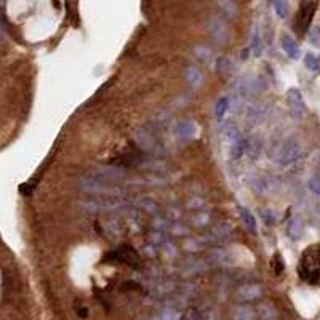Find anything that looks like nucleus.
Masks as SVG:
<instances>
[{
    "mask_svg": "<svg viewBox=\"0 0 320 320\" xmlns=\"http://www.w3.org/2000/svg\"><path fill=\"white\" fill-rule=\"evenodd\" d=\"M274 10H275V14H277L279 18L285 20L288 16V13H290V5L288 2H285V0H277V2H274Z\"/></svg>",
    "mask_w": 320,
    "mask_h": 320,
    "instance_id": "obj_10",
    "label": "nucleus"
},
{
    "mask_svg": "<svg viewBox=\"0 0 320 320\" xmlns=\"http://www.w3.org/2000/svg\"><path fill=\"white\" fill-rule=\"evenodd\" d=\"M176 133L183 138H189V136H194L195 133V125L189 120H183L176 125Z\"/></svg>",
    "mask_w": 320,
    "mask_h": 320,
    "instance_id": "obj_8",
    "label": "nucleus"
},
{
    "mask_svg": "<svg viewBox=\"0 0 320 320\" xmlns=\"http://www.w3.org/2000/svg\"><path fill=\"white\" fill-rule=\"evenodd\" d=\"M298 274L301 280L308 282L311 285L320 283V245H311L303 252L299 264H298Z\"/></svg>",
    "mask_w": 320,
    "mask_h": 320,
    "instance_id": "obj_1",
    "label": "nucleus"
},
{
    "mask_svg": "<svg viewBox=\"0 0 320 320\" xmlns=\"http://www.w3.org/2000/svg\"><path fill=\"white\" fill-rule=\"evenodd\" d=\"M301 154V146L299 143L293 138H290L288 141H285L282 144V148L279 151V155H277V162L287 165V164H292L293 160H296Z\"/></svg>",
    "mask_w": 320,
    "mask_h": 320,
    "instance_id": "obj_3",
    "label": "nucleus"
},
{
    "mask_svg": "<svg viewBox=\"0 0 320 320\" xmlns=\"http://www.w3.org/2000/svg\"><path fill=\"white\" fill-rule=\"evenodd\" d=\"M287 232H288L290 239H293V240H298V239H301L303 232H304V224H303V221L299 220V218H293V220L290 221Z\"/></svg>",
    "mask_w": 320,
    "mask_h": 320,
    "instance_id": "obj_7",
    "label": "nucleus"
},
{
    "mask_svg": "<svg viewBox=\"0 0 320 320\" xmlns=\"http://www.w3.org/2000/svg\"><path fill=\"white\" fill-rule=\"evenodd\" d=\"M234 320H253V312L248 308H239L234 315Z\"/></svg>",
    "mask_w": 320,
    "mask_h": 320,
    "instance_id": "obj_15",
    "label": "nucleus"
},
{
    "mask_svg": "<svg viewBox=\"0 0 320 320\" xmlns=\"http://www.w3.org/2000/svg\"><path fill=\"white\" fill-rule=\"evenodd\" d=\"M229 109V99L227 98H220L216 101V104H215V115H216V119H221L223 115L226 114V111Z\"/></svg>",
    "mask_w": 320,
    "mask_h": 320,
    "instance_id": "obj_12",
    "label": "nucleus"
},
{
    "mask_svg": "<svg viewBox=\"0 0 320 320\" xmlns=\"http://www.w3.org/2000/svg\"><path fill=\"white\" fill-rule=\"evenodd\" d=\"M240 216H242V220H243L245 226L248 227L252 232H255V230H256V220H255V216L252 215V211H248L245 207H242V208H240Z\"/></svg>",
    "mask_w": 320,
    "mask_h": 320,
    "instance_id": "obj_9",
    "label": "nucleus"
},
{
    "mask_svg": "<svg viewBox=\"0 0 320 320\" xmlns=\"http://www.w3.org/2000/svg\"><path fill=\"white\" fill-rule=\"evenodd\" d=\"M187 74H189V82H191L192 85H197L200 80H202V77H200V74L195 70V69H189L187 70Z\"/></svg>",
    "mask_w": 320,
    "mask_h": 320,
    "instance_id": "obj_19",
    "label": "nucleus"
},
{
    "mask_svg": "<svg viewBox=\"0 0 320 320\" xmlns=\"http://www.w3.org/2000/svg\"><path fill=\"white\" fill-rule=\"evenodd\" d=\"M272 268H274V272H275V275H280L282 272H283V269H285V263H283V258H282V255L280 253H275L274 256H272Z\"/></svg>",
    "mask_w": 320,
    "mask_h": 320,
    "instance_id": "obj_14",
    "label": "nucleus"
},
{
    "mask_svg": "<svg viewBox=\"0 0 320 320\" xmlns=\"http://www.w3.org/2000/svg\"><path fill=\"white\" fill-rule=\"evenodd\" d=\"M309 189L315 194V195H320V178L318 176H312L308 183Z\"/></svg>",
    "mask_w": 320,
    "mask_h": 320,
    "instance_id": "obj_18",
    "label": "nucleus"
},
{
    "mask_svg": "<svg viewBox=\"0 0 320 320\" xmlns=\"http://www.w3.org/2000/svg\"><path fill=\"white\" fill-rule=\"evenodd\" d=\"M287 101H288V106H290V109H292L295 117L303 119L308 108H306V101H304L301 92L298 88H290L287 92Z\"/></svg>",
    "mask_w": 320,
    "mask_h": 320,
    "instance_id": "obj_4",
    "label": "nucleus"
},
{
    "mask_svg": "<svg viewBox=\"0 0 320 320\" xmlns=\"http://www.w3.org/2000/svg\"><path fill=\"white\" fill-rule=\"evenodd\" d=\"M280 45H282V50L285 51V55L288 58H292V60H298V58H299V55H301L299 45H298L296 40L293 37L283 34L282 39H280Z\"/></svg>",
    "mask_w": 320,
    "mask_h": 320,
    "instance_id": "obj_6",
    "label": "nucleus"
},
{
    "mask_svg": "<svg viewBox=\"0 0 320 320\" xmlns=\"http://www.w3.org/2000/svg\"><path fill=\"white\" fill-rule=\"evenodd\" d=\"M309 42L312 43V45L318 47L320 45V26H315L311 29V32H309Z\"/></svg>",
    "mask_w": 320,
    "mask_h": 320,
    "instance_id": "obj_16",
    "label": "nucleus"
},
{
    "mask_svg": "<svg viewBox=\"0 0 320 320\" xmlns=\"http://www.w3.org/2000/svg\"><path fill=\"white\" fill-rule=\"evenodd\" d=\"M317 7H318V4L311 2V0H304V2L299 4L298 14H296V31H298V34H301V35L306 34V31L309 29V26L314 20Z\"/></svg>",
    "mask_w": 320,
    "mask_h": 320,
    "instance_id": "obj_2",
    "label": "nucleus"
},
{
    "mask_svg": "<svg viewBox=\"0 0 320 320\" xmlns=\"http://www.w3.org/2000/svg\"><path fill=\"white\" fill-rule=\"evenodd\" d=\"M304 64H306V67L312 72H317L320 69V60L314 53H308L306 56H304Z\"/></svg>",
    "mask_w": 320,
    "mask_h": 320,
    "instance_id": "obj_11",
    "label": "nucleus"
},
{
    "mask_svg": "<svg viewBox=\"0 0 320 320\" xmlns=\"http://www.w3.org/2000/svg\"><path fill=\"white\" fill-rule=\"evenodd\" d=\"M252 48H253V55L255 56L261 55V40H259V35H258L256 31L253 34V39H252Z\"/></svg>",
    "mask_w": 320,
    "mask_h": 320,
    "instance_id": "obj_17",
    "label": "nucleus"
},
{
    "mask_svg": "<svg viewBox=\"0 0 320 320\" xmlns=\"http://www.w3.org/2000/svg\"><path fill=\"white\" fill-rule=\"evenodd\" d=\"M243 149H245L243 141H242L240 138H236L234 143H232V148H230V157H232V158H239V157H242Z\"/></svg>",
    "mask_w": 320,
    "mask_h": 320,
    "instance_id": "obj_13",
    "label": "nucleus"
},
{
    "mask_svg": "<svg viewBox=\"0 0 320 320\" xmlns=\"http://www.w3.org/2000/svg\"><path fill=\"white\" fill-rule=\"evenodd\" d=\"M112 258L115 261H120V263H125L128 266H136L138 264V256H136V252L133 248H130V246H122V248L115 250L112 253Z\"/></svg>",
    "mask_w": 320,
    "mask_h": 320,
    "instance_id": "obj_5",
    "label": "nucleus"
}]
</instances>
